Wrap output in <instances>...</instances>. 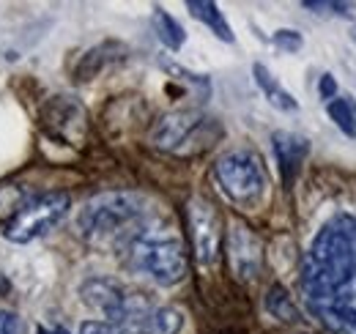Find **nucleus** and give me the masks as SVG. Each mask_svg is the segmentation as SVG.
Instances as JSON below:
<instances>
[{
	"mask_svg": "<svg viewBox=\"0 0 356 334\" xmlns=\"http://www.w3.org/2000/svg\"><path fill=\"white\" fill-rule=\"evenodd\" d=\"M307 310L332 334H356V216L334 214L302 263Z\"/></svg>",
	"mask_w": 356,
	"mask_h": 334,
	"instance_id": "f257e3e1",
	"label": "nucleus"
},
{
	"mask_svg": "<svg viewBox=\"0 0 356 334\" xmlns=\"http://www.w3.org/2000/svg\"><path fill=\"white\" fill-rule=\"evenodd\" d=\"M148 206L134 192H102L83 203L77 214V233L90 247L124 250L145 228Z\"/></svg>",
	"mask_w": 356,
	"mask_h": 334,
	"instance_id": "f03ea898",
	"label": "nucleus"
},
{
	"mask_svg": "<svg viewBox=\"0 0 356 334\" xmlns=\"http://www.w3.org/2000/svg\"><path fill=\"white\" fill-rule=\"evenodd\" d=\"M124 257L134 274H143L162 288L178 285L186 277V252L181 239L148 225L124 247Z\"/></svg>",
	"mask_w": 356,
	"mask_h": 334,
	"instance_id": "7ed1b4c3",
	"label": "nucleus"
},
{
	"mask_svg": "<svg viewBox=\"0 0 356 334\" xmlns=\"http://www.w3.org/2000/svg\"><path fill=\"white\" fill-rule=\"evenodd\" d=\"M222 137V124L200 110H173L151 126L148 140L154 148L181 159L206 154Z\"/></svg>",
	"mask_w": 356,
	"mask_h": 334,
	"instance_id": "20e7f679",
	"label": "nucleus"
},
{
	"mask_svg": "<svg viewBox=\"0 0 356 334\" xmlns=\"http://www.w3.org/2000/svg\"><path fill=\"white\" fill-rule=\"evenodd\" d=\"M214 178L220 184L227 200L236 203L238 209H258L264 195H266V170L258 154L238 148L227 151L214 162Z\"/></svg>",
	"mask_w": 356,
	"mask_h": 334,
	"instance_id": "39448f33",
	"label": "nucleus"
},
{
	"mask_svg": "<svg viewBox=\"0 0 356 334\" xmlns=\"http://www.w3.org/2000/svg\"><path fill=\"white\" fill-rule=\"evenodd\" d=\"M69 209H72V198L66 192L55 189V192L33 195L8 219L3 236L11 244H31V241L47 236L52 228H58L66 219Z\"/></svg>",
	"mask_w": 356,
	"mask_h": 334,
	"instance_id": "423d86ee",
	"label": "nucleus"
},
{
	"mask_svg": "<svg viewBox=\"0 0 356 334\" xmlns=\"http://www.w3.org/2000/svg\"><path fill=\"white\" fill-rule=\"evenodd\" d=\"M83 299L88 307L104 315V321H113V324H134L154 310L145 296L127 291L121 283L107 280V277L88 280L83 285Z\"/></svg>",
	"mask_w": 356,
	"mask_h": 334,
	"instance_id": "0eeeda50",
	"label": "nucleus"
},
{
	"mask_svg": "<svg viewBox=\"0 0 356 334\" xmlns=\"http://www.w3.org/2000/svg\"><path fill=\"white\" fill-rule=\"evenodd\" d=\"M186 228L195 260L200 266H214L222 252V214L206 198H192L186 203Z\"/></svg>",
	"mask_w": 356,
	"mask_h": 334,
	"instance_id": "6e6552de",
	"label": "nucleus"
},
{
	"mask_svg": "<svg viewBox=\"0 0 356 334\" xmlns=\"http://www.w3.org/2000/svg\"><path fill=\"white\" fill-rule=\"evenodd\" d=\"M42 126L49 137L66 143V145H80L88 129V113L86 107L72 99V96H52L42 107Z\"/></svg>",
	"mask_w": 356,
	"mask_h": 334,
	"instance_id": "1a4fd4ad",
	"label": "nucleus"
},
{
	"mask_svg": "<svg viewBox=\"0 0 356 334\" xmlns=\"http://www.w3.org/2000/svg\"><path fill=\"white\" fill-rule=\"evenodd\" d=\"M227 263L238 280H255L264 266V244L261 239L241 222L227 230Z\"/></svg>",
	"mask_w": 356,
	"mask_h": 334,
	"instance_id": "9d476101",
	"label": "nucleus"
},
{
	"mask_svg": "<svg viewBox=\"0 0 356 334\" xmlns=\"http://www.w3.org/2000/svg\"><path fill=\"white\" fill-rule=\"evenodd\" d=\"M271 148H274V157H277V165H280L282 184L291 186L296 181L302 165H305L307 154H310V140L302 137V134H293V132H274L271 134Z\"/></svg>",
	"mask_w": 356,
	"mask_h": 334,
	"instance_id": "9b49d317",
	"label": "nucleus"
},
{
	"mask_svg": "<svg viewBox=\"0 0 356 334\" xmlns=\"http://www.w3.org/2000/svg\"><path fill=\"white\" fill-rule=\"evenodd\" d=\"M124 55H127V47L118 42H104L99 47H93L80 58V63L74 69V80L77 83H88L99 72H104V66H110L113 61H121Z\"/></svg>",
	"mask_w": 356,
	"mask_h": 334,
	"instance_id": "f8f14e48",
	"label": "nucleus"
},
{
	"mask_svg": "<svg viewBox=\"0 0 356 334\" xmlns=\"http://www.w3.org/2000/svg\"><path fill=\"white\" fill-rule=\"evenodd\" d=\"M184 326V315L176 307H154L145 318L134 321L137 334H178Z\"/></svg>",
	"mask_w": 356,
	"mask_h": 334,
	"instance_id": "ddd939ff",
	"label": "nucleus"
},
{
	"mask_svg": "<svg viewBox=\"0 0 356 334\" xmlns=\"http://www.w3.org/2000/svg\"><path fill=\"white\" fill-rule=\"evenodd\" d=\"M186 8H189V14H192L197 22H203L217 39L233 44V31H230V25H227V19L222 17V11H220L217 3H209V0H186Z\"/></svg>",
	"mask_w": 356,
	"mask_h": 334,
	"instance_id": "4468645a",
	"label": "nucleus"
},
{
	"mask_svg": "<svg viewBox=\"0 0 356 334\" xmlns=\"http://www.w3.org/2000/svg\"><path fill=\"white\" fill-rule=\"evenodd\" d=\"M252 74H255V83L264 90V96L268 99L271 107H277V110H282V113H296V110H299V102L271 77V72H268L264 63H255V66H252Z\"/></svg>",
	"mask_w": 356,
	"mask_h": 334,
	"instance_id": "2eb2a0df",
	"label": "nucleus"
},
{
	"mask_svg": "<svg viewBox=\"0 0 356 334\" xmlns=\"http://www.w3.org/2000/svg\"><path fill=\"white\" fill-rule=\"evenodd\" d=\"M151 25H154V31H156V36H159V42L165 44L168 49H181L184 42H186V33H184V28L178 25V19H173L165 8H154L151 11Z\"/></svg>",
	"mask_w": 356,
	"mask_h": 334,
	"instance_id": "dca6fc26",
	"label": "nucleus"
},
{
	"mask_svg": "<svg viewBox=\"0 0 356 334\" xmlns=\"http://www.w3.org/2000/svg\"><path fill=\"white\" fill-rule=\"evenodd\" d=\"M266 310L277 321H282V324H296V321H302L299 307L293 304V299L288 296V291H285L282 285H271L266 291Z\"/></svg>",
	"mask_w": 356,
	"mask_h": 334,
	"instance_id": "f3484780",
	"label": "nucleus"
},
{
	"mask_svg": "<svg viewBox=\"0 0 356 334\" xmlns=\"http://www.w3.org/2000/svg\"><path fill=\"white\" fill-rule=\"evenodd\" d=\"M159 63H162V69H165L170 77H176V80H181V83L192 85V88L197 90V96H200V99H209V93H211V80H209L206 74H195V72H189V69L178 66V63L168 61V58H162Z\"/></svg>",
	"mask_w": 356,
	"mask_h": 334,
	"instance_id": "a211bd4d",
	"label": "nucleus"
},
{
	"mask_svg": "<svg viewBox=\"0 0 356 334\" xmlns=\"http://www.w3.org/2000/svg\"><path fill=\"white\" fill-rule=\"evenodd\" d=\"M326 113H329V118L337 124V129L343 132V134H348V137H356V121H354V102H348V99H332L329 104H326Z\"/></svg>",
	"mask_w": 356,
	"mask_h": 334,
	"instance_id": "6ab92c4d",
	"label": "nucleus"
},
{
	"mask_svg": "<svg viewBox=\"0 0 356 334\" xmlns=\"http://www.w3.org/2000/svg\"><path fill=\"white\" fill-rule=\"evenodd\" d=\"M22 203H25V192L19 184H0V225L3 222L8 225V219L19 211Z\"/></svg>",
	"mask_w": 356,
	"mask_h": 334,
	"instance_id": "aec40b11",
	"label": "nucleus"
},
{
	"mask_svg": "<svg viewBox=\"0 0 356 334\" xmlns=\"http://www.w3.org/2000/svg\"><path fill=\"white\" fill-rule=\"evenodd\" d=\"M80 334H137L134 324H113V321H86Z\"/></svg>",
	"mask_w": 356,
	"mask_h": 334,
	"instance_id": "412c9836",
	"label": "nucleus"
},
{
	"mask_svg": "<svg viewBox=\"0 0 356 334\" xmlns=\"http://www.w3.org/2000/svg\"><path fill=\"white\" fill-rule=\"evenodd\" d=\"M305 8H310V11H315V14H337V17H348L351 14V3H323V0H305L302 3Z\"/></svg>",
	"mask_w": 356,
	"mask_h": 334,
	"instance_id": "4be33fe9",
	"label": "nucleus"
},
{
	"mask_svg": "<svg viewBox=\"0 0 356 334\" xmlns=\"http://www.w3.org/2000/svg\"><path fill=\"white\" fill-rule=\"evenodd\" d=\"M274 44L282 49V52H299L305 47V39L299 31H291V28H282L274 33Z\"/></svg>",
	"mask_w": 356,
	"mask_h": 334,
	"instance_id": "5701e85b",
	"label": "nucleus"
},
{
	"mask_svg": "<svg viewBox=\"0 0 356 334\" xmlns=\"http://www.w3.org/2000/svg\"><path fill=\"white\" fill-rule=\"evenodd\" d=\"M28 332V324L11 312V310H0V334H25Z\"/></svg>",
	"mask_w": 356,
	"mask_h": 334,
	"instance_id": "b1692460",
	"label": "nucleus"
},
{
	"mask_svg": "<svg viewBox=\"0 0 356 334\" xmlns=\"http://www.w3.org/2000/svg\"><path fill=\"white\" fill-rule=\"evenodd\" d=\"M318 90H321V96H323V99H329V102H332V99H334V93H337V83H334V77H332V74H323V77H321V85H318Z\"/></svg>",
	"mask_w": 356,
	"mask_h": 334,
	"instance_id": "393cba45",
	"label": "nucleus"
},
{
	"mask_svg": "<svg viewBox=\"0 0 356 334\" xmlns=\"http://www.w3.org/2000/svg\"><path fill=\"white\" fill-rule=\"evenodd\" d=\"M39 334H66V332H60V329H55V332H47V329H39Z\"/></svg>",
	"mask_w": 356,
	"mask_h": 334,
	"instance_id": "a878e982",
	"label": "nucleus"
},
{
	"mask_svg": "<svg viewBox=\"0 0 356 334\" xmlns=\"http://www.w3.org/2000/svg\"><path fill=\"white\" fill-rule=\"evenodd\" d=\"M351 39L356 42V25H354V31H351Z\"/></svg>",
	"mask_w": 356,
	"mask_h": 334,
	"instance_id": "bb28decb",
	"label": "nucleus"
},
{
	"mask_svg": "<svg viewBox=\"0 0 356 334\" xmlns=\"http://www.w3.org/2000/svg\"><path fill=\"white\" fill-rule=\"evenodd\" d=\"M354 121H356V104H354Z\"/></svg>",
	"mask_w": 356,
	"mask_h": 334,
	"instance_id": "cd10ccee",
	"label": "nucleus"
}]
</instances>
